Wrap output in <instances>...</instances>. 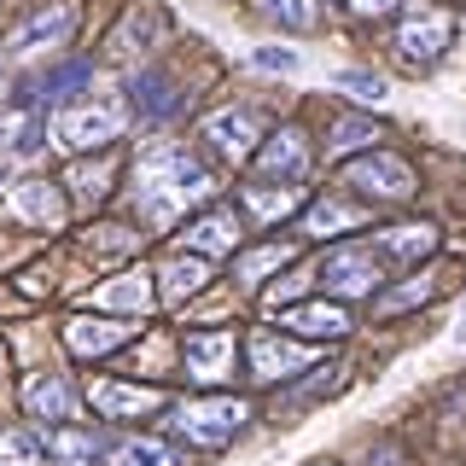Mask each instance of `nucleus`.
I'll return each mask as SVG.
<instances>
[{
    "label": "nucleus",
    "mask_w": 466,
    "mask_h": 466,
    "mask_svg": "<svg viewBox=\"0 0 466 466\" xmlns=\"http://www.w3.org/2000/svg\"><path fill=\"white\" fill-rule=\"evenodd\" d=\"M24 414L29 426H70L76 420V385L65 373H29L24 379Z\"/></svg>",
    "instance_id": "22"
},
{
    "label": "nucleus",
    "mask_w": 466,
    "mask_h": 466,
    "mask_svg": "<svg viewBox=\"0 0 466 466\" xmlns=\"http://www.w3.org/2000/svg\"><path fill=\"white\" fill-rule=\"evenodd\" d=\"M257 6H262L268 24L291 29V35H309V29L320 24V0H257Z\"/></svg>",
    "instance_id": "32"
},
{
    "label": "nucleus",
    "mask_w": 466,
    "mask_h": 466,
    "mask_svg": "<svg viewBox=\"0 0 466 466\" xmlns=\"http://www.w3.org/2000/svg\"><path fill=\"white\" fill-rule=\"evenodd\" d=\"M94 309L128 315V320L152 315V309H157V280H152V268H123V274H111V280H99V286H94Z\"/></svg>",
    "instance_id": "24"
},
{
    "label": "nucleus",
    "mask_w": 466,
    "mask_h": 466,
    "mask_svg": "<svg viewBox=\"0 0 466 466\" xmlns=\"http://www.w3.org/2000/svg\"><path fill=\"white\" fill-rule=\"evenodd\" d=\"M368 204L361 198H350V193H327V198H303V210H298V228L309 233V239H350L356 228H368Z\"/></svg>",
    "instance_id": "20"
},
{
    "label": "nucleus",
    "mask_w": 466,
    "mask_h": 466,
    "mask_svg": "<svg viewBox=\"0 0 466 466\" xmlns=\"http://www.w3.org/2000/svg\"><path fill=\"white\" fill-rule=\"evenodd\" d=\"M0 466H47L41 426H0Z\"/></svg>",
    "instance_id": "31"
},
{
    "label": "nucleus",
    "mask_w": 466,
    "mask_h": 466,
    "mask_svg": "<svg viewBox=\"0 0 466 466\" xmlns=\"http://www.w3.org/2000/svg\"><path fill=\"white\" fill-rule=\"evenodd\" d=\"M87 94H94V58H65V65L41 70L24 99L41 106V111H58V106H76V99H87Z\"/></svg>",
    "instance_id": "26"
},
{
    "label": "nucleus",
    "mask_w": 466,
    "mask_h": 466,
    "mask_svg": "<svg viewBox=\"0 0 466 466\" xmlns=\"http://www.w3.org/2000/svg\"><path fill=\"white\" fill-rule=\"evenodd\" d=\"M245 245V216H239V204H222V198H210V204H198L187 222H175V251H193V257H233Z\"/></svg>",
    "instance_id": "10"
},
{
    "label": "nucleus",
    "mask_w": 466,
    "mask_h": 466,
    "mask_svg": "<svg viewBox=\"0 0 466 466\" xmlns=\"http://www.w3.org/2000/svg\"><path fill=\"white\" fill-rule=\"evenodd\" d=\"M0 373H6V344H0Z\"/></svg>",
    "instance_id": "36"
},
{
    "label": "nucleus",
    "mask_w": 466,
    "mask_h": 466,
    "mask_svg": "<svg viewBox=\"0 0 466 466\" xmlns=\"http://www.w3.org/2000/svg\"><path fill=\"white\" fill-rule=\"evenodd\" d=\"M315 164V140L303 123H280V128H262L257 152H251V169L262 181H303Z\"/></svg>",
    "instance_id": "14"
},
{
    "label": "nucleus",
    "mask_w": 466,
    "mask_h": 466,
    "mask_svg": "<svg viewBox=\"0 0 466 466\" xmlns=\"http://www.w3.org/2000/svg\"><path fill=\"white\" fill-rule=\"evenodd\" d=\"M251 58H257L262 70H280V76H298V53H291V47H257Z\"/></svg>",
    "instance_id": "35"
},
{
    "label": "nucleus",
    "mask_w": 466,
    "mask_h": 466,
    "mask_svg": "<svg viewBox=\"0 0 466 466\" xmlns=\"http://www.w3.org/2000/svg\"><path fill=\"white\" fill-rule=\"evenodd\" d=\"M274 327L327 350V344H344L350 332H356V315H350V303H339V298H315V303H280V309H274Z\"/></svg>",
    "instance_id": "15"
},
{
    "label": "nucleus",
    "mask_w": 466,
    "mask_h": 466,
    "mask_svg": "<svg viewBox=\"0 0 466 466\" xmlns=\"http://www.w3.org/2000/svg\"><path fill=\"white\" fill-rule=\"evenodd\" d=\"M152 280H157V303H164V309H181V303H193V298H204V291H210L216 268H210V257L169 251V262L152 274Z\"/></svg>",
    "instance_id": "25"
},
{
    "label": "nucleus",
    "mask_w": 466,
    "mask_h": 466,
    "mask_svg": "<svg viewBox=\"0 0 466 466\" xmlns=\"http://www.w3.org/2000/svg\"><path fill=\"white\" fill-rule=\"evenodd\" d=\"M449 41H455V12L431 6V0H408L397 29H390V53H397V65H408V70H431L437 58L449 53Z\"/></svg>",
    "instance_id": "7"
},
{
    "label": "nucleus",
    "mask_w": 466,
    "mask_h": 466,
    "mask_svg": "<svg viewBox=\"0 0 466 466\" xmlns=\"http://www.w3.org/2000/svg\"><path fill=\"white\" fill-rule=\"evenodd\" d=\"M116 175H123V157H116V146H106V152H99V164H94V157H76L58 187H65V198L76 204V210H99V204L111 198Z\"/></svg>",
    "instance_id": "23"
},
{
    "label": "nucleus",
    "mask_w": 466,
    "mask_h": 466,
    "mask_svg": "<svg viewBox=\"0 0 466 466\" xmlns=\"http://www.w3.org/2000/svg\"><path fill=\"white\" fill-rule=\"evenodd\" d=\"M58 339H65V350L76 361H111L116 350H128L140 339V320H128V315H70L65 327H58Z\"/></svg>",
    "instance_id": "13"
},
{
    "label": "nucleus",
    "mask_w": 466,
    "mask_h": 466,
    "mask_svg": "<svg viewBox=\"0 0 466 466\" xmlns=\"http://www.w3.org/2000/svg\"><path fill=\"white\" fill-rule=\"evenodd\" d=\"M344 193L373 204V210H390V204H408L420 193V175L408 157H397L390 146H368V152L344 157Z\"/></svg>",
    "instance_id": "5"
},
{
    "label": "nucleus",
    "mask_w": 466,
    "mask_h": 466,
    "mask_svg": "<svg viewBox=\"0 0 466 466\" xmlns=\"http://www.w3.org/2000/svg\"><path fill=\"white\" fill-rule=\"evenodd\" d=\"M262 128H268V123H262L257 106H222V111H210L198 123V146L210 157H222V164H251Z\"/></svg>",
    "instance_id": "11"
},
{
    "label": "nucleus",
    "mask_w": 466,
    "mask_h": 466,
    "mask_svg": "<svg viewBox=\"0 0 466 466\" xmlns=\"http://www.w3.org/2000/svg\"><path fill=\"white\" fill-rule=\"evenodd\" d=\"M303 187L298 181H245L239 193H233V204H239V216L245 222H257V228H280L286 216H298L303 210Z\"/></svg>",
    "instance_id": "21"
},
{
    "label": "nucleus",
    "mask_w": 466,
    "mask_h": 466,
    "mask_svg": "<svg viewBox=\"0 0 466 466\" xmlns=\"http://www.w3.org/2000/svg\"><path fill=\"white\" fill-rule=\"evenodd\" d=\"M239 356H245V373H251L257 385H286V379L309 373L320 361V344H303V339H291V332H280L268 320V327H257L251 339L239 344Z\"/></svg>",
    "instance_id": "9"
},
{
    "label": "nucleus",
    "mask_w": 466,
    "mask_h": 466,
    "mask_svg": "<svg viewBox=\"0 0 466 466\" xmlns=\"http://www.w3.org/2000/svg\"><path fill=\"white\" fill-rule=\"evenodd\" d=\"M47 461L53 466H99L106 461V437L94 426H82V420H70V426H47Z\"/></svg>",
    "instance_id": "28"
},
{
    "label": "nucleus",
    "mask_w": 466,
    "mask_h": 466,
    "mask_svg": "<svg viewBox=\"0 0 466 466\" xmlns=\"http://www.w3.org/2000/svg\"><path fill=\"white\" fill-rule=\"evenodd\" d=\"M87 408H94L99 420H152L169 408V390L164 385H140V379H116V373H99L87 379Z\"/></svg>",
    "instance_id": "12"
},
{
    "label": "nucleus",
    "mask_w": 466,
    "mask_h": 466,
    "mask_svg": "<svg viewBox=\"0 0 466 466\" xmlns=\"http://www.w3.org/2000/svg\"><path fill=\"white\" fill-rule=\"evenodd\" d=\"M239 332L233 327H193L175 339V368L193 379L198 390H228L239 373Z\"/></svg>",
    "instance_id": "6"
},
{
    "label": "nucleus",
    "mask_w": 466,
    "mask_h": 466,
    "mask_svg": "<svg viewBox=\"0 0 466 466\" xmlns=\"http://www.w3.org/2000/svg\"><path fill=\"white\" fill-rule=\"evenodd\" d=\"M128 99H76V106H58L47 111V146H58V152H106V146H116L128 135Z\"/></svg>",
    "instance_id": "2"
},
{
    "label": "nucleus",
    "mask_w": 466,
    "mask_h": 466,
    "mask_svg": "<svg viewBox=\"0 0 466 466\" xmlns=\"http://www.w3.org/2000/svg\"><path fill=\"white\" fill-rule=\"evenodd\" d=\"M368 245H373L385 262H397V268H420V262L437 257V245H443V228L426 222V216H402V222H385Z\"/></svg>",
    "instance_id": "18"
},
{
    "label": "nucleus",
    "mask_w": 466,
    "mask_h": 466,
    "mask_svg": "<svg viewBox=\"0 0 466 466\" xmlns=\"http://www.w3.org/2000/svg\"><path fill=\"white\" fill-rule=\"evenodd\" d=\"M6 216L18 228H35V233H58L70 216V198L65 187L47 181V175H18V181L6 187Z\"/></svg>",
    "instance_id": "16"
},
{
    "label": "nucleus",
    "mask_w": 466,
    "mask_h": 466,
    "mask_svg": "<svg viewBox=\"0 0 466 466\" xmlns=\"http://www.w3.org/2000/svg\"><path fill=\"white\" fill-rule=\"evenodd\" d=\"M76 24H82V6H76V0H35V6H29L18 24H12V35H6V47H0V53H6L12 65L53 58L58 47H70Z\"/></svg>",
    "instance_id": "8"
},
{
    "label": "nucleus",
    "mask_w": 466,
    "mask_h": 466,
    "mask_svg": "<svg viewBox=\"0 0 466 466\" xmlns=\"http://www.w3.org/2000/svg\"><path fill=\"white\" fill-rule=\"evenodd\" d=\"M315 286H320V298L368 303L373 291L385 286V257H379L368 239H332L315 262Z\"/></svg>",
    "instance_id": "4"
},
{
    "label": "nucleus",
    "mask_w": 466,
    "mask_h": 466,
    "mask_svg": "<svg viewBox=\"0 0 466 466\" xmlns=\"http://www.w3.org/2000/svg\"><path fill=\"white\" fill-rule=\"evenodd\" d=\"M106 466H181V449L164 437H116L106 443Z\"/></svg>",
    "instance_id": "30"
},
{
    "label": "nucleus",
    "mask_w": 466,
    "mask_h": 466,
    "mask_svg": "<svg viewBox=\"0 0 466 466\" xmlns=\"http://www.w3.org/2000/svg\"><path fill=\"white\" fill-rule=\"evenodd\" d=\"M315 466H332V461H315Z\"/></svg>",
    "instance_id": "37"
},
{
    "label": "nucleus",
    "mask_w": 466,
    "mask_h": 466,
    "mask_svg": "<svg viewBox=\"0 0 466 466\" xmlns=\"http://www.w3.org/2000/svg\"><path fill=\"white\" fill-rule=\"evenodd\" d=\"M303 245L298 239H262V245H239V251L228 257V280L239 291H262L268 280H280V268L298 262Z\"/></svg>",
    "instance_id": "19"
},
{
    "label": "nucleus",
    "mask_w": 466,
    "mask_h": 466,
    "mask_svg": "<svg viewBox=\"0 0 466 466\" xmlns=\"http://www.w3.org/2000/svg\"><path fill=\"white\" fill-rule=\"evenodd\" d=\"M350 6V18H361V24H379V18H397V12L408 6V0H344Z\"/></svg>",
    "instance_id": "34"
},
{
    "label": "nucleus",
    "mask_w": 466,
    "mask_h": 466,
    "mask_svg": "<svg viewBox=\"0 0 466 466\" xmlns=\"http://www.w3.org/2000/svg\"><path fill=\"white\" fill-rule=\"evenodd\" d=\"M128 198H135V222H140V228L175 233V222H181V216H193L198 204L216 198V175H210V164H204L193 146L157 140V146H146V152H140Z\"/></svg>",
    "instance_id": "1"
},
{
    "label": "nucleus",
    "mask_w": 466,
    "mask_h": 466,
    "mask_svg": "<svg viewBox=\"0 0 466 466\" xmlns=\"http://www.w3.org/2000/svg\"><path fill=\"white\" fill-rule=\"evenodd\" d=\"M339 87H350V99H361V106H379V99H385V76H373V70H344Z\"/></svg>",
    "instance_id": "33"
},
{
    "label": "nucleus",
    "mask_w": 466,
    "mask_h": 466,
    "mask_svg": "<svg viewBox=\"0 0 466 466\" xmlns=\"http://www.w3.org/2000/svg\"><path fill=\"white\" fill-rule=\"evenodd\" d=\"M187 106H193V94H187V87L175 82L164 65H146L140 76L128 82V116H135L140 128H164V123H175Z\"/></svg>",
    "instance_id": "17"
},
{
    "label": "nucleus",
    "mask_w": 466,
    "mask_h": 466,
    "mask_svg": "<svg viewBox=\"0 0 466 466\" xmlns=\"http://www.w3.org/2000/svg\"><path fill=\"white\" fill-rule=\"evenodd\" d=\"M169 426L181 443L193 449H228L233 437L251 426V397H233V390H198L187 402H169Z\"/></svg>",
    "instance_id": "3"
},
{
    "label": "nucleus",
    "mask_w": 466,
    "mask_h": 466,
    "mask_svg": "<svg viewBox=\"0 0 466 466\" xmlns=\"http://www.w3.org/2000/svg\"><path fill=\"white\" fill-rule=\"evenodd\" d=\"M437 291H443V280H437L431 268H408V280L379 286L368 303H373V320H397V315H408V309H420V303H431Z\"/></svg>",
    "instance_id": "27"
},
{
    "label": "nucleus",
    "mask_w": 466,
    "mask_h": 466,
    "mask_svg": "<svg viewBox=\"0 0 466 466\" xmlns=\"http://www.w3.org/2000/svg\"><path fill=\"white\" fill-rule=\"evenodd\" d=\"M379 140H390V135L373 123V116H361V111H344V116H332V123L320 128V152L327 157H356V152H368V146H379Z\"/></svg>",
    "instance_id": "29"
}]
</instances>
